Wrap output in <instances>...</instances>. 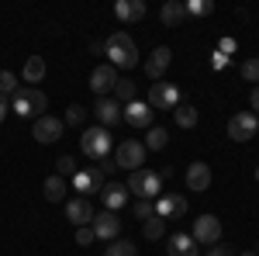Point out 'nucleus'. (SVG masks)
Masks as SVG:
<instances>
[{"label":"nucleus","mask_w":259,"mask_h":256,"mask_svg":"<svg viewBox=\"0 0 259 256\" xmlns=\"http://www.w3.org/2000/svg\"><path fill=\"white\" fill-rule=\"evenodd\" d=\"M249 107H252V115H259V87H252V94H249Z\"/></svg>","instance_id":"4c0bfd02"},{"label":"nucleus","mask_w":259,"mask_h":256,"mask_svg":"<svg viewBox=\"0 0 259 256\" xmlns=\"http://www.w3.org/2000/svg\"><path fill=\"white\" fill-rule=\"evenodd\" d=\"M152 215H156V201H135V218L149 222Z\"/></svg>","instance_id":"f704fd0d"},{"label":"nucleus","mask_w":259,"mask_h":256,"mask_svg":"<svg viewBox=\"0 0 259 256\" xmlns=\"http://www.w3.org/2000/svg\"><path fill=\"white\" fill-rule=\"evenodd\" d=\"M242 256H256V253H242Z\"/></svg>","instance_id":"79ce46f5"},{"label":"nucleus","mask_w":259,"mask_h":256,"mask_svg":"<svg viewBox=\"0 0 259 256\" xmlns=\"http://www.w3.org/2000/svg\"><path fill=\"white\" fill-rule=\"evenodd\" d=\"M166 256H200V253H197V242L190 239V232H177L166 242Z\"/></svg>","instance_id":"412c9836"},{"label":"nucleus","mask_w":259,"mask_h":256,"mask_svg":"<svg viewBox=\"0 0 259 256\" xmlns=\"http://www.w3.org/2000/svg\"><path fill=\"white\" fill-rule=\"evenodd\" d=\"M45 94L35 90V87H21L18 94H14V115L21 118H41V111H45Z\"/></svg>","instance_id":"423d86ee"},{"label":"nucleus","mask_w":259,"mask_h":256,"mask_svg":"<svg viewBox=\"0 0 259 256\" xmlns=\"http://www.w3.org/2000/svg\"><path fill=\"white\" fill-rule=\"evenodd\" d=\"M169 62H173V52H169L166 45H159V49H156V52H152V56L145 59V66H142V69H145V77H149L152 83H156V80H162V77H166Z\"/></svg>","instance_id":"2eb2a0df"},{"label":"nucleus","mask_w":259,"mask_h":256,"mask_svg":"<svg viewBox=\"0 0 259 256\" xmlns=\"http://www.w3.org/2000/svg\"><path fill=\"white\" fill-rule=\"evenodd\" d=\"M45 77V59L41 56H28L24 59V83H41Z\"/></svg>","instance_id":"5701e85b"},{"label":"nucleus","mask_w":259,"mask_h":256,"mask_svg":"<svg viewBox=\"0 0 259 256\" xmlns=\"http://www.w3.org/2000/svg\"><path fill=\"white\" fill-rule=\"evenodd\" d=\"M190 239H194L197 246H218V242H221V222L214 215H200L197 222H194Z\"/></svg>","instance_id":"1a4fd4ad"},{"label":"nucleus","mask_w":259,"mask_h":256,"mask_svg":"<svg viewBox=\"0 0 259 256\" xmlns=\"http://www.w3.org/2000/svg\"><path fill=\"white\" fill-rule=\"evenodd\" d=\"M221 56H228V52H235V42L232 39H221V49H218Z\"/></svg>","instance_id":"58836bf2"},{"label":"nucleus","mask_w":259,"mask_h":256,"mask_svg":"<svg viewBox=\"0 0 259 256\" xmlns=\"http://www.w3.org/2000/svg\"><path fill=\"white\" fill-rule=\"evenodd\" d=\"M7 111H11V107H7V97H0V121L7 118Z\"/></svg>","instance_id":"a19ab883"},{"label":"nucleus","mask_w":259,"mask_h":256,"mask_svg":"<svg viewBox=\"0 0 259 256\" xmlns=\"http://www.w3.org/2000/svg\"><path fill=\"white\" fill-rule=\"evenodd\" d=\"M80 149H83V156H87V159L104 163V159H107V153H111V132H107L104 125H97V128H83Z\"/></svg>","instance_id":"7ed1b4c3"},{"label":"nucleus","mask_w":259,"mask_h":256,"mask_svg":"<svg viewBox=\"0 0 259 256\" xmlns=\"http://www.w3.org/2000/svg\"><path fill=\"white\" fill-rule=\"evenodd\" d=\"M259 132V118L252 111H235L228 118V138L232 142H249V138Z\"/></svg>","instance_id":"0eeeda50"},{"label":"nucleus","mask_w":259,"mask_h":256,"mask_svg":"<svg viewBox=\"0 0 259 256\" xmlns=\"http://www.w3.org/2000/svg\"><path fill=\"white\" fill-rule=\"evenodd\" d=\"M142 232H145V239H152V242H156V239H162V232H166V222H162L159 215H152L149 222H145V229H142Z\"/></svg>","instance_id":"7c9ffc66"},{"label":"nucleus","mask_w":259,"mask_h":256,"mask_svg":"<svg viewBox=\"0 0 259 256\" xmlns=\"http://www.w3.org/2000/svg\"><path fill=\"white\" fill-rule=\"evenodd\" d=\"M152 111H173L180 104V87L177 83H166V80H156L149 83V100H145Z\"/></svg>","instance_id":"39448f33"},{"label":"nucleus","mask_w":259,"mask_h":256,"mask_svg":"<svg viewBox=\"0 0 259 256\" xmlns=\"http://www.w3.org/2000/svg\"><path fill=\"white\" fill-rule=\"evenodd\" d=\"M83 118H87L83 104H69V107H66V118H62V125H83Z\"/></svg>","instance_id":"2f4dec72"},{"label":"nucleus","mask_w":259,"mask_h":256,"mask_svg":"<svg viewBox=\"0 0 259 256\" xmlns=\"http://www.w3.org/2000/svg\"><path fill=\"white\" fill-rule=\"evenodd\" d=\"M156 215H159L162 222L183 218V215H187V197H183V194H162V197H156Z\"/></svg>","instance_id":"ddd939ff"},{"label":"nucleus","mask_w":259,"mask_h":256,"mask_svg":"<svg viewBox=\"0 0 259 256\" xmlns=\"http://www.w3.org/2000/svg\"><path fill=\"white\" fill-rule=\"evenodd\" d=\"M56 170H59V177H76V159L73 156H59Z\"/></svg>","instance_id":"72a5a7b5"},{"label":"nucleus","mask_w":259,"mask_h":256,"mask_svg":"<svg viewBox=\"0 0 259 256\" xmlns=\"http://www.w3.org/2000/svg\"><path fill=\"white\" fill-rule=\"evenodd\" d=\"M145 153L149 149L142 145L139 138H124V142H118V149H114V166L135 173V170H142V163H145Z\"/></svg>","instance_id":"20e7f679"},{"label":"nucleus","mask_w":259,"mask_h":256,"mask_svg":"<svg viewBox=\"0 0 259 256\" xmlns=\"http://www.w3.org/2000/svg\"><path fill=\"white\" fill-rule=\"evenodd\" d=\"M104 52L111 56V66H114V69H132V66H139V45L132 42L128 31H114L111 39L104 42Z\"/></svg>","instance_id":"f257e3e1"},{"label":"nucleus","mask_w":259,"mask_h":256,"mask_svg":"<svg viewBox=\"0 0 259 256\" xmlns=\"http://www.w3.org/2000/svg\"><path fill=\"white\" fill-rule=\"evenodd\" d=\"M94 236L97 239H104V242H114L118 239V232H121V218H118V211H104V215H94Z\"/></svg>","instance_id":"4468645a"},{"label":"nucleus","mask_w":259,"mask_h":256,"mask_svg":"<svg viewBox=\"0 0 259 256\" xmlns=\"http://www.w3.org/2000/svg\"><path fill=\"white\" fill-rule=\"evenodd\" d=\"M183 7H187V18H207V14L214 11L211 0H187Z\"/></svg>","instance_id":"cd10ccee"},{"label":"nucleus","mask_w":259,"mask_h":256,"mask_svg":"<svg viewBox=\"0 0 259 256\" xmlns=\"http://www.w3.org/2000/svg\"><path fill=\"white\" fill-rule=\"evenodd\" d=\"M135 94H139V90H135V83H132V80H118V87H114V94H111V97L118 100H124V104H132V100H135Z\"/></svg>","instance_id":"c85d7f7f"},{"label":"nucleus","mask_w":259,"mask_h":256,"mask_svg":"<svg viewBox=\"0 0 259 256\" xmlns=\"http://www.w3.org/2000/svg\"><path fill=\"white\" fill-rule=\"evenodd\" d=\"M66 218L80 229V225H94V204L87 201V197H73V201H66Z\"/></svg>","instance_id":"dca6fc26"},{"label":"nucleus","mask_w":259,"mask_h":256,"mask_svg":"<svg viewBox=\"0 0 259 256\" xmlns=\"http://www.w3.org/2000/svg\"><path fill=\"white\" fill-rule=\"evenodd\" d=\"M173 115H177L180 128H194V125H197V107H194V104H177Z\"/></svg>","instance_id":"b1692460"},{"label":"nucleus","mask_w":259,"mask_h":256,"mask_svg":"<svg viewBox=\"0 0 259 256\" xmlns=\"http://www.w3.org/2000/svg\"><path fill=\"white\" fill-rule=\"evenodd\" d=\"M159 18H162V24L180 28V24L187 21V7H183L180 0H166V4H162V11H159Z\"/></svg>","instance_id":"4be33fe9"},{"label":"nucleus","mask_w":259,"mask_h":256,"mask_svg":"<svg viewBox=\"0 0 259 256\" xmlns=\"http://www.w3.org/2000/svg\"><path fill=\"white\" fill-rule=\"evenodd\" d=\"M94 239H97V236H94V229H90V225H80V229H76V242H80L83 249H87Z\"/></svg>","instance_id":"c9c22d12"},{"label":"nucleus","mask_w":259,"mask_h":256,"mask_svg":"<svg viewBox=\"0 0 259 256\" xmlns=\"http://www.w3.org/2000/svg\"><path fill=\"white\" fill-rule=\"evenodd\" d=\"M45 197H49L52 204L62 201V197H66V180H62V177H49V180H45Z\"/></svg>","instance_id":"bb28decb"},{"label":"nucleus","mask_w":259,"mask_h":256,"mask_svg":"<svg viewBox=\"0 0 259 256\" xmlns=\"http://www.w3.org/2000/svg\"><path fill=\"white\" fill-rule=\"evenodd\" d=\"M62 118H56V115H41V118H35V125H31V138L35 142H41V145H52V142H59L62 138Z\"/></svg>","instance_id":"6e6552de"},{"label":"nucleus","mask_w":259,"mask_h":256,"mask_svg":"<svg viewBox=\"0 0 259 256\" xmlns=\"http://www.w3.org/2000/svg\"><path fill=\"white\" fill-rule=\"evenodd\" d=\"M104 256H139V249H135V242H128V239H114V242H107Z\"/></svg>","instance_id":"393cba45"},{"label":"nucleus","mask_w":259,"mask_h":256,"mask_svg":"<svg viewBox=\"0 0 259 256\" xmlns=\"http://www.w3.org/2000/svg\"><path fill=\"white\" fill-rule=\"evenodd\" d=\"M166 142H169V132H166V128H156V125H152L142 145H145V149H166Z\"/></svg>","instance_id":"a878e982"},{"label":"nucleus","mask_w":259,"mask_h":256,"mask_svg":"<svg viewBox=\"0 0 259 256\" xmlns=\"http://www.w3.org/2000/svg\"><path fill=\"white\" fill-rule=\"evenodd\" d=\"M18 90H21L18 77H14V73H7V69H0V97H7V94H11V97H14V94H18Z\"/></svg>","instance_id":"c756f323"},{"label":"nucleus","mask_w":259,"mask_h":256,"mask_svg":"<svg viewBox=\"0 0 259 256\" xmlns=\"http://www.w3.org/2000/svg\"><path fill=\"white\" fill-rule=\"evenodd\" d=\"M100 201H104L107 211H118V208H124V201H128V187L124 184H104L100 187Z\"/></svg>","instance_id":"aec40b11"},{"label":"nucleus","mask_w":259,"mask_h":256,"mask_svg":"<svg viewBox=\"0 0 259 256\" xmlns=\"http://www.w3.org/2000/svg\"><path fill=\"white\" fill-rule=\"evenodd\" d=\"M128 194H139V201H156L162 197V173L159 170H135V173H128Z\"/></svg>","instance_id":"f03ea898"},{"label":"nucleus","mask_w":259,"mask_h":256,"mask_svg":"<svg viewBox=\"0 0 259 256\" xmlns=\"http://www.w3.org/2000/svg\"><path fill=\"white\" fill-rule=\"evenodd\" d=\"M152 118H156V111H152L145 100H139V97L121 107V121H128L132 128H152Z\"/></svg>","instance_id":"9b49d317"},{"label":"nucleus","mask_w":259,"mask_h":256,"mask_svg":"<svg viewBox=\"0 0 259 256\" xmlns=\"http://www.w3.org/2000/svg\"><path fill=\"white\" fill-rule=\"evenodd\" d=\"M114 18H118L121 24H135V21L145 18V4H142V0H118V4H114Z\"/></svg>","instance_id":"6ab92c4d"},{"label":"nucleus","mask_w":259,"mask_h":256,"mask_svg":"<svg viewBox=\"0 0 259 256\" xmlns=\"http://www.w3.org/2000/svg\"><path fill=\"white\" fill-rule=\"evenodd\" d=\"M94 115L100 118V125L104 128H114L121 121V104L114 97H97V104H94Z\"/></svg>","instance_id":"f3484780"},{"label":"nucleus","mask_w":259,"mask_h":256,"mask_svg":"<svg viewBox=\"0 0 259 256\" xmlns=\"http://www.w3.org/2000/svg\"><path fill=\"white\" fill-rule=\"evenodd\" d=\"M207 256H235V246H228V242H218V246H211Z\"/></svg>","instance_id":"e433bc0d"},{"label":"nucleus","mask_w":259,"mask_h":256,"mask_svg":"<svg viewBox=\"0 0 259 256\" xmlns=\"http://www.w3.org/2000/svg\"><path fill=\"white\" fill-rule=\"evenodd\" d=\"M118 69L111 66V62H100L97 69L90 73V90L97 94V97H107V94H114V87H118Z\"/></svg>","instance_id":"9d476101"},{"label":"nucleus","mask_w":259,"mask_h":256,"mask_svg":"<svg viewBox=\"0 0 259 256\" xmlns=\"http://www.w3.org/2000/svg\"><path fill=\"white\" fill-rule=\"evenodd\" d=\"M256 180H259V170H256Z\"/></svg>","instance_id":"37998d69"},{"label":"nucleus","mask_w":259,"mask_h":256,"mask_svg":"<svg viewBox=\"0 0 259 256\" xmlns=\"http://www.w3.org/2000/svg\"><path fill=\"white\" fill-rule=\"evenodd\" d=\"M211 62H214V69H225V66H228V56H221V52H214V59H211Z\"/></svg>","instance_id":"ea45409f"},{"label":"nucleus","mask_w":259,"mask_h":256,"mask_svg":"<svg viewBox=\"0 0 259 256\" xmlns=\"http://www.w3.org/2000/svg\"><path fill=\"white\" fill-rule=\"evenodd\" d=\"M107 180L100 173V166H87V170H76V177H73V187L80 191V197L87 194H100V187H104Z\"/></svg>","instance_id":"f8f14e48"},{"label":"nucleus","mask_w":259,"mask_h":256,"mask_svg":"<svg viewBox=\"0 0 259 256\" xmlns=\"http://www.w3.org/2000/svg\"><path fill=\"white\" fill-rule=\"evenodd\" d=\"M187 187H190V191H207V187H211V166L200 163V159H194V163L187 166Z\"/></svg>","instance_id":"a211bd4d"},{"label":"nucleus","mask_w":259,"mask_h":256,"mask_svg":"<svg viewBox=\"0 0 259 256\" xmlns=\"http://www.w3.org/2000/svg\"><path fill=\"white\" fill-rule=\"evenodd\" d=\"M242 77L259 87V59H245V62H242Z\"/></svg>","instance_id":"473e14b6"}]
</instances>
